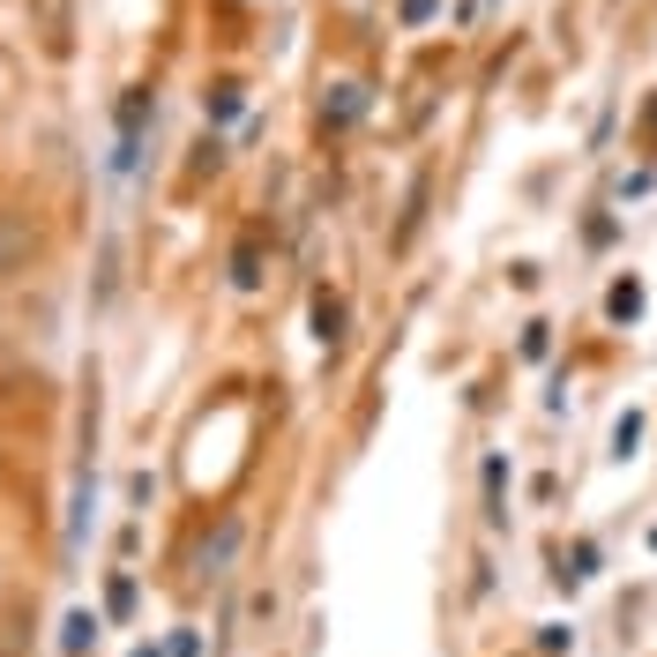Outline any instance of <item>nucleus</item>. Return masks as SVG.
Returning <instances> with one entry per match:
<instances>
[{
  "mask_svg": "<svg viewBox=\"0 0 657 657\" xmlns=\"http://www.w3.org/2000/svg\"><path fill=\"white\" fill-rule=\"evenodd\" d=\"M38 262H45V224L31 210H15V202H0V284H15Z\"/></svg>",
  "mask_w": 657,
  "mask_h": 657,
  "instance_id": "1",
  "label": "nucleus"
},
{
  "mask_svg": "<svg viewBox=\"0 0 657 657\" xmlns=\"http://www.w3.org/2000/svg\"><path fill=\"white\" fill-rule=\"evenodd\" d=\"M232 553H240V523L224 516V523H218V545H202V575H224V561H232Z\"/></svg>",
  "mask_w": 657,
  "mask_h": 657,
  "instance_id": "2",
  "label": "nucleus"
},
{
  "mask_svg": "<svg viewBox=\"0 0 657 657\" xmlns=\"http://www.w3.org/2000/svg\"><path fill=\"white\" fill-rule=\"evenodd\" d=\"M605 307H613V321H635V314H643V284H613Z\"/></svg>",
  "mask_w": 657,
  "mask_h": 657,
  "instance_id": "3",
  "label": "nucleus"
}]
</instances>
